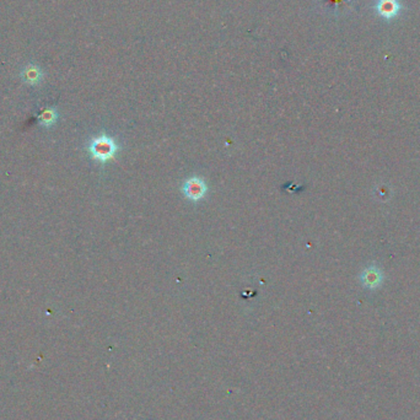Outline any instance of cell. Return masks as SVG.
<instances>
[{
	"mask_svg": "<svg viewBox=\"0 0 420 420\" xmlns=\"http://www.w3.org/2000/svg\"><path fill=\"white\" fill-rule=\"evenodd\" d=\"M117 150L118 145L116 140L108 135H100V137L95 138L89 145V152H90L91 157L102 163L114 159Z\"/></svg>",
	"mask_w": 420,
	"mask_h": 420,
	"instance_id": "6da1fadb",
	"label": "cell"
},
{
	"mask_svg": "<svg viewBox=\"0 0 420 420\" xmlns=\"http://www.w3.org/2000/svg\"><path fill=\"white\" fill-rule=\"evenodd\" d=\"M182 192L187 199L192 202H199L208 193V186L202 178L192 177L183 183Z\"/></svg>",
	"mask_w": 420,
	"mask_h": 420,
	"instance_id": "7a4b0ae2",
	"label": "cell"
},
{
	"mask_svg": "<svg viewBox=\"0 0 420 420\" xmlns=\"http://www.w3.org/2000/svg\"><path fill=\"white\" fill-rule=\"evenodd\" d=\"M401 10L398 0H379L376 4V11L381 17L385 19H392L397 16Z\"/></svg>",
	"mask_w": 420,
	"mask_h": 420,
	"instance_id": "3957f363",
	"label": "cell"
},
{
	"mask_svg": "<svg viewBox=\"0 0 420 420\" xmlns=\"http://www.w3.org/2000/svg\"><path fill=\"white\" fill-rule=\"evenodd\" d=\"M21 77L26 84L37 85L41 82V80L43 77V73H42L41 68L37 67V65L28 64L27 67L24 68V70H22Z\"/></svg>",
	"mask_w": 420,
	"mask_h": 420,
	"instance_id": "277c9868",
	"label": "cell"
},
{
	"mask_svg": "<svg viewBox=\"0 0 420 420\" xmlns=\"http://www.w3.org/2000/svg\"><path fill=\"white\" fill-rule=\"evenodd\" d=\"M362 284L367 287H377L382 281V274L377 268L371 267L369 269H365L361 275Z\"/></svg>",
	"mask_w": 420,
	"mask_h": 420,
	"instance_id": "5b68a950",
	"label": "cell"
},
{
	"mask_svg": "<svg viewBox=\"0 0 420 420\" xmlns=\"http://www.w3.org/2000/svg\"><path fill=\"white\" fill-rule=\"evenodd\" d=\"M56 112L52 111V109H47V111H45L43 113L41 114V123H45V124H51V123H54V120H56Z\"/></svg>",
	"mask_w": 420,
	"mask_h": 420,
	"instance_id": "8992f818",
	"label": "cell"
}]
</instances>
